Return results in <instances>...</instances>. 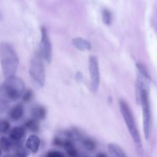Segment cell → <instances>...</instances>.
Wrapping results in <instances>:
<instances>
[{
    "mask_svg": "<svg viewBox=\"0 0 157 157\" xmlns=\"http://www.w3.org/2000/svg\"><path fill=\"white\" fill-rule=\"evenodd\" d=\"M140 105L142 109L143 117V130L145 139L148 140L150 136L151 132V112L149 104L148 90H142L140 98Z\"/></svg>",
    "mask_w": 157,
    "mask_h": 157,
    "instance_id": "cell-5",
    "label": "cell"
},
{
    "mask_svg": "<svg viewBox=\"0 0 157 157\" xmlns=\"http://www.w3.org/2000/svg\"><path fill=\"white\" fill-rule=\"evenodd\" d=\"M23 115V107L21 104H17L13 106L9 113L10 118L13 120L17 121L21 118Z\"/></svg>",
    "mask_w": 157,
    "mask_h": 157,
    "instance_id": "cell-14",
    "label": "cell"
},
{
    "mask_svg": "<svg viewBox=\"0 0 157 157\" xmlns=\"http://www.w3.org/2000/svg\"><path fill=\"white\" fill-rule=\"evenodd\" d=\"M0 147L4 151H9L13 147V143L9 139L2 137L0 139Z\"/></svg>",
    "mask_w": 157,
    "mask_h": 157,
    "instance_id": "cell-16",
    "label": "cell"
},
{
    "mask_svg": "<svg viewBox=\"0 0 157 157\" xmlns=\"http://www.w3.org/2000/svg\"><path fill=\"white\" fill-rule=\"evenodd\" d=\"M119 105L121 115L127 126L129 134H131L136 144L139 147H141L140 136L136 125L133 115L129 105L123 100H120L119 101Z\"/></svg>",
    "mask_w": 157,
    "mask_h": 157,
    "instance_id": "cell-4",
    "label": "cell"
},
{
    "mask_svg": "<svg viewBox=\"0 0 157 157\" xmlns=\"http://www.w3.org/2000/svg\"><path fill=\"white\" fill-rule=\"evenodd\" d=\"M39 53L41 58L48 63H50L52 59V48L45 27L41 28V39L39 43Z\"/></svg>",
    "mask_w": 157,
    "mask_h": 157,
    "instance_id": "cell-6",
    "label": "cell"
},
{
    "mask_svg": "<svg viewBox=\"0 0 157 157\" xmlns=\"http://www.w3.org/2000/svg\"><path fill=\"white\" fill-rule=\"evenodd\" d=\"M64 156L63 153L58 151H50L47 154V156L48 157H63Z\"/></svg>",
    "mask_w": 157,
    "mask_h": 157,
    "instance_id": "cell-22",
    "label": "cell"
},
{
    "mask_svg": "<svg viewBox=\"0 0 157 157\" xmlns=\"http://www.w3.org/2000/svg\"><path fill=\"white\" fill-rule=\"evenodd\" d=\"M107 150L109 154L112 156L116 157H125L126 156L123 150L117 144H109L107 145Z\"/></svg>",
    "mask_w": 157,
    "mask_h": 157,
    "instance_id": "cell-11",
    "label": "cell"
},
{
    "mask_svg": "<svg viewBox=\"0 0 157 157\" xmlns=\"http://www.w3.org/2000/svg\"><path fill=\"white\" fill-rule=\"evenodd\" d=\"M25 134V130L24 128L21 126H16L13 128L10 132V138L11 140L18 142L21 140Z\"/></svg>",
    "mask_w": 157,
    "mask_h": 157,
    "instance_id": "cell-12",
    "label": "cell"
},
{
    "mask_svg": "<svg viewBox=\"0 0 157 157\" xmlns=\"http://www.w3.org/2000/svg\"><path fill=\"white\" fill-rule=\"evenodd\" d=\"M102 21L104 23L107 25H110L112 20V15L111 12L107 9H104L102 10Z\"/></svg>",
    "mask_w": 157,
    "mask_h": 157,
    "instance_id": "cell-17",
    "label": "cell"
},
{
    "mask_svg": "<svg viewBox=\"0 0 157 157\" xmlns=\"http://www.w3.org/2000/svg\"><path fill=\"white\" fill-rule=\"evenodd\" d=\"M31 114L33 117L36 120H41L45 117L46 110L42 105H36L32 108Z\"/></svg>",
    "mask_w": 157,
    "mask_h": 157,
    "instance_id": "cell-13",
    "label": "cell"
},
{
    "mask_svg": "<svg viewBox=\"0 0 157 157\" xmlns=\"http://www.w3.org/2000/svg\"><path fill=\"white\" fill-rule=\"evenodd\" d=\"M33 95V92L31 90H28L26 91L23 93L22 94V98H23V101L24 102H28L29 101Z\"/></svg>",
    "mask_w": 157,
    "mask_h": 157,
    "instance_id": "cell-21",
    "label": "cell"
},
{
    "mask_svg": "<svg viewBox=\"0 0 157 157\" xmlns=\"http://www.w3.org/2000/svg\"><path fill=\"white\" fill-rule=\"evenodd\" d=\"M72 43L74 46L80 50H90L91 48V43L82 37H75L73 39Z\"/></svg>",
    "mask_w": 157,
    "mask_h": 157,
    "instance_id": "cell-9",
    "label": "cell"
},
{
    "mask_svg": "<svg viewBox=\"0 0 157 157\" xmlns=\"http://www.w3.org/2000/svg\"><path fill=\"white\" fill-rule=\"evenodd\" d=\"M75 78L78 82H82V80H83V75L82 72H77L75 74Z\"/></svg>",
    "mask_w": 157,
    "mask_h": 157,
    "instance_id": "cell-23",
    "label": "cell"
},
{
    "mask_svg": "<svg viewBox=\"0 0 157 157\" xmlns=\"http://www.w3.org/2000/svg\"><path fill=\"white\" fill-rule=\"evenodd\" d=\"M88 68L91 78V90L93 93H96L99 86L100 74L98 61L95 56H90L89 57Z\"/></svg>",
    "mask_w": 157,
    "mask_h": 157,
    "instance_id": "cell-7",
    "label": "cell"
},
{
    "mask_svg": "<svg viewBox=\"0 0 157 157\" xmlns=\"http://www.w3.org/2000/svg\"><path fill=\"white\" fill-rule=\"evenodd\" d=\"M0 62L6 78L15 75L19 59L14 47L8 42H2L0 44Z\"/></svg>",
    "mask_w": 157,
    "mask_h": 157,
    "instance_id": "cell-2",
    "label": "cell"
},
{
    "mask_svg": "<svg viewBox=\"0 0 157 157\" xmlns=\"http://www.w3.org/2000/svg\"><path fill=\"white\" fill-rule=\"evenodd\" d=\"M80 140H82L83 145L87 150H93L95 148V147H96L95 143L91 139H88V138H86V137H83L82 136V137Z\"/></svg>",
    "mask_w": 157,
    "mask_h": 157,
    "instance_id": "cell-18",
    "label": "cell"
},
{
    "mask_svg": "<svg viewBox=\"0 0 157 157\" xmlns=\"http://www.w3.org/2000/svg\"><path fill=\"white\" fill-rule=\"evenodd\" d=\"M25 85L23 80L13 75L6 78L0 86V102L5 105L17 101L25 92Z\"/></svg>",
    "mask_w": 157,
    "mask_h": 157,
    "instance_id": "cell-1",
    "label": "cell"
},
{
    "mask_svg": "<svg viewBox=\"0 0 157 157\" xmlns=\"http://www.w3.org/2000/svg\"><path fill=\"white\" fill-rule=\"evenodd\" d=\"M29 149L26 147L25 148V147L22 145H18L16 149V154L18 156H22V157H25L28 156L29 154Z\"/></svg>",
    "mask_w": 157,
    "mask_h": 157,
    "instance_id": "cell-19",
    "label": "cell"
},
{
    "mask_svg": "<svg viewBox=\"0 0 157 157\" xmlns=\"http://www.w3.org/2000/svg\"><path fill=\"white\" fill-rule=\"evenodd\" d=\"M40 145V140L36 135H31L26 140V146L32 152L37 151Z\"/></svg>",
    "mask_w": 157,
    "mask_h": 157,
    "instance_id": "cell-10",
    "label": "cell"
},
{
    "mask_svg": "<svg viewBox=\"0 0 157 157\" xmlns=\"http://www.w3.org/2000/svg\"><path fill=\"white\" fill-rule=\"evenodd\" d=\"M10 128L9 123L6 120H0V132L5 133Z\"/></svg>",
    "mask_w": 157,
    "mask_h": 157,
    "instance_id": "cell-20",
    "label": "cell"
},
{
    "mask_svg": "<svg viewBox=\"0 0 157 157\" xmlns=\"http://www.w3.org/2000/svg\"><path fill=\"white\" fill-rule=\"evenodd\" d=\"M106 155H103V154H99L98 155V156H103V157H105Z\"/></svg>",
    "mask_w": 157,
    "mask_h": 157,
    "instance_id": "cell-24",
    "label": "cell"
},
{
    "mask_svg": "<svg viewBox=\"0 0 157 157\" xmlns=\"http://www.w3.org/2000/svg\"><path fill=\"white\" fill-rule=\"evenodd\" d=\"M25 126L30 131L33 132H37L39 131V124L38 120L35 118L28 120L25 122Z\"/></svg>",
    "mask_w": 157,
    "mask_h": 157,
    "instance_id": "cell-15",
    "label": "cell"
},
{
    "mask_svg": "<svg viewBox=\"0 0 157 157\" xmlns=\"http://www.w3.org/2000/svg\"><path fill=\"white\" fill-rule=\"evenodd\" d=\"M1 155V148H0V155Z\"/></svg>",
    "mask_w": 157,
    "mask_h": 157,
    "instance_id": "cell-25",
    "label": "cell"
},
{
    "mask_svg": "<svg viewBox=\"0 0 157 157\" xmlns=\"http://www.w3.org/2000/svg\"><path fill=\"white\" fill-rule=\"evenodd\" d=\"M137 68V77H138L144 84L145 87L148 89L151 83V77L150 75L145 68V67L141 63H136Z\"/></svg>",
    "mask_w": 157,
    "mask_h": 157,
    "instance_id": "cell-8",
    "label": "cell"
},
{
    "mask_svg": "<svg viewBox=\"0 0 157 157\" xmlns=\"http://www.w3.org/2000/svg\"><path fill=\"white\" fill-rule=\"evenodd\" d=\"M29 75L33 85L37 89L42 88L45 82V72L39 55H35L31 60Z\"/></svg>",
    "mask_w": 157,
    "mask_h": 157,
    "instance_id": "cell-3",
    "label": "cell"
}]
</instances>
